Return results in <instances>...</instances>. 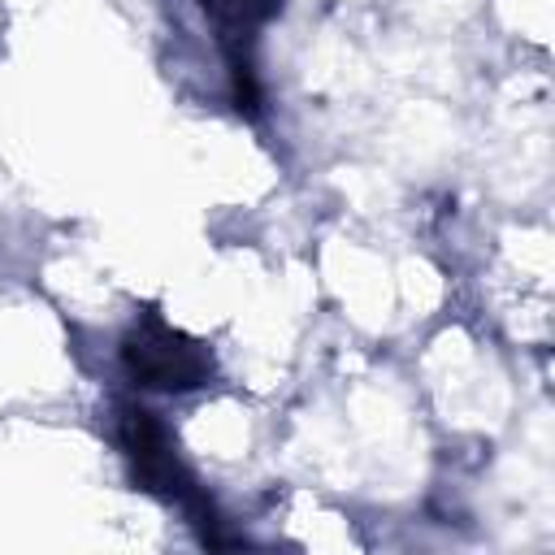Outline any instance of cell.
<instances>
[{
  "label": "cell",
  "instance_id": "cell-1",
  "mask_svg": "<svg viewBox=\"0 0 555 555\" xmlns=\"http://www.w3.org/2000/svg\"><path fill=\"white\" fill-rule=\"evenodd\" d=\"M130 360H134V373L147 377V386H199L204 377V356L195 347H173V334L160 325V343L152 338H134L130 343Z\"/></svg>",
  "mask_w": 555,
  "mask_h": 555
},
{
  "label": "cell",
  "instance_id": "cell-2",
  "mask_svg": "<svg viewBox=\"0 0 555 555\" xmlns=\"http://www.w3.org/2000/svg\"><path fill=\"white\" fill-rule=\"evenodd\" d=\"M230 26H234V30H247V26H251V9H247V0H234V13H230Z\"/></svg>",
  "mask_w": 555,
  "mask_h": 555
}]
</instances>
